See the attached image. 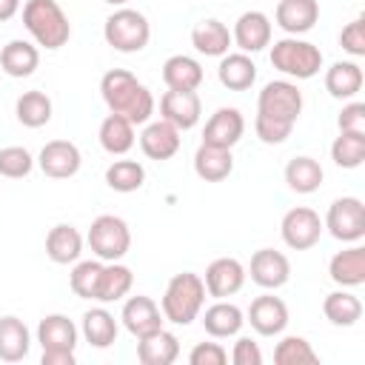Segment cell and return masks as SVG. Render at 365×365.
Returning a JSON list of instances; mask_svg holds the SVG:
<instances>
[{
  "label": "cell",
  "mask_w": 365,
  "mask_h": 365,
  "mask_svg": "<svg viewBox=\"0 0 365 365\" xmlns=\"http://www.w3.org/2000/svg\"><path fill=\"white\" fill-rule=\"evenodd\" d=\"M103 103L111 114H123L131 125H145L154 114V94L125 68H111L100 80Z\"/></svg>",
  "instance_id": "6da1fadb"
},
{
  "label": "cell",
  "mask_w": 365,
  "mask_h": 365,
  "mask_svg": "<svg viewBox=\"0 0 365 365\" xmlns=\"http://www.w3.org/2000/svg\"><path fill=\"white\" fill-rule=\"evenodd\" d=\"M205 305V282L194 271L174 274L163 291L160 311L174 325H191Z\"/></svg>",
  "instance_id": "7a4b0ae2"
},
{
  "label": "cell",
  "mask_w": 365,
  "mask_h": 365,
  "mask_svg": "<svg viewBox=\"0 0 365 365\" xmlns=\"http://www.w3.org/2000/svg\"><path fill=\"white\" fill-rule=\"evenodd\" d=\"M23 26L34 37L37 46L54 51L68 43L71 23L57 0H26L23 6Z\"/></svg>",
  "instance_id": "3957f363"
},
{
  "label": "cell",
  "mask_w": 365,
  "mask_h": 365,
  "mask_svg": "<svg viewBox=\"0 0 365 365\" xmlns=\"http://www.w3.org/2000/svg\"><path fill=\"white\" fill-rule=\"evenodd\" d=\"M103 37L106 43L120 51V54H134V51H143L151 40V23L143 11L137 9H128V6H120L114 14L106 17L103 23Z\"/></svg>",
  "instance_id": "277c9868"
},
{
  "label": "cell",
  "mask_w": 365,
  "mask_h": 365,
  "mask_svg": "<svg viewBox=\"0 0 365 365\" xmlns=\"http://www.w3.org/2000/svg\"><path fill=\"white\" fill-rule=\"evenodd\" d=\"M271 66L294 80H311L322 68V51L299 37H282L271 46Z\"/></svg>",
  "instance_id": "5b68a950"
},
{
  "label": "cell",
  "mask_w": 365,
  "mask_h": 365,
  "mask_svg": "<svg viewBox=\"0 0 365 365\" xmlns=\"http://www.w3.org/2000/svg\"><path fill=\"white\" fill-rule=\"evenodd\" d=\"M88 248L94 251V257L100 262H117L128 254L131 248V231H128V222L123 217H114V214H100L88 234Z\"/></svg>",
  "instance_id": "8992f818"
},
{
  "label": "cell",
  "mask_w": 365,
  "mask_h": 365,
  "mask_svg": "<svg viewBox=\"0 0 365 365\" xmlns=\"http://www.w3.org/2000/svg\"><path fill=\"white\" fill-rule=\"evenodd\" d=\"M257 114L294 125L302 114V91L291 80H271L257 97Z\"/></svg>",
  "instance_id": "52a82bcc"
},
{
  "label": "cell",
  "mask_w": 365,
  "mask_h": 365,
  "mask_svg": "<svg viewBox=\"0 0 365 365\" xmlns=\"http://www.w3.org/2000/svg\"><path fill=\"white\" fill-rule=\"evenodd\" d=\"M328 234L339 242H359L365 237V205L359 197H339L328 205L325 222Z\"/></svg>",
  "instance_id": "ba28073f"
},
{
  "label": "cell",
  "mask_w": 365,
  "mask_h": 365,
  "mask_svg": "<svg viewBox=\"0 0 365 365\" xmlns=\"http://www.w3.org/2000/svg\"><path fill=\"white\" fill-rule=\"evenodd\" d=\"M279 234H282V242L294 251H308L319 242L322 237V220L314 208L308 205H297L291 208L282 222H279Z\"/></svg>",
  "instance_id": "9c48e42d"
},
{
  "label": "cell",
  "mask_w": 365,
  "mask_h": 365,
  "mask_svg": "<svg viewBox=\"0 0 365 365\" xmlns=\"http://www.w3.org/2000/svg\"><path fill=\"white\" fill-rule=\"evenodd\" d=\"M80 163H83L80 148L71 140H51L37 154L40 171L46 177H51V180H68V177H74L80 171Z\"/></svg>",
  "instance_id": "30bf717a"
},
{
  "label": "cell",
  "mask_w": 365,
  "mask_h": 365,
  "mask_svg": "<svg viewBox=\"0 0 365 365\" xmlns=\"http://www.w3.org/2000/svg\"><path fill=\"white\" fill-rule=\"evenodd\" d=\"M205 294L214 297V299H228L234 297L242 282H245V265L234 257H217L208 268H205Z\"/></svg>",
  "instance_id": "8fae6325"
},
{
  "label": "cell",
  "mask_w": 365,
  "mask_h": 365,
  "mask_svg": "<svg viewBox=\"0 0 365 365\" xmlns=\"http://www.w3.org/2000/svg\"><path fill=\"white\" fill-rule=\"evenodd\" d=\"M202 114V103L197 91H182V88H168L160 97V117L168 120L171 125H177L180 131H188L200 123Z\"/></svg>",
  "instance_id": "7c38bea8"
},
{
  "label": "cell",
  "mask_w": 365,
  "mask_h": 365,
  "mask_svg": "<svg viewBox=\"0 0 365 365\" xmlns=\"http://www.w3.org/2000/svg\"><path fill=\"white\" fill-rule=\"evenodd\" d=\"M242 134H245V117L240 114V108L222 106L208 117L202 128V143L217 148H234L242 140Z\"/></svg>",
  "instance_id": "4fadbf2b"
},
{
  "label": "cell",
  "mask_w": 365,
  "mask_h": 365,
  "mask_svg": "<svg viewBox=\"0 0 365 365\" xmlns=\"http://www.w3.org/2000/svg\"><path fill=\"white\" fill-rule=\"evenodd\" d=\"M248 274L251 279L265 288V291H274V288H282L288 279H291V262L282 251H274V248H259L251 254V265H248Z\"/></svg>",
  "instance_id": "5bb4252c"
},
{
  "label": "cell",
  "mask_w": 365,
  "mask_h": 365,
  "mask_svg": "<svg viewBox=\"0 0 365 365\" xmlns=\"http://www.w3.org/2000/svg\"><path fill=\"white\" fill-rule=\"evenodd\" d=\"M245 317H248L245 322H251V328L259 336H277L288 325V305L274 294H262V297L251 299Z\"/></svg>",
  "instance_id": "9a60e30c"
},
{
  "label": "cell",
  "mask_w": 365,
  "mask_h": 365,
  "mask_svg": "<svg viewBox=\"0 0 365 365\" xmlns=\"http://www.w3.org/2000/svg\"><path fill=\"white\" fill-rule=\"evenodd\" d=\"M231 40L240 51L245 54H257L262 51L265 46H271V20L265 11H242L234 23V31H231Z\"/></svg>",
  "instance_id": "2e32d148"
},
{
  "label": "cell",
  "mask_w": 365,
  "mask_h": 365,
  "mask_svg": "<svg viewBox=\"0 0 365 365\" xmlns=\"http://www.w3.org/2000/svg\"><path fill=\"white\" fill-rule=\"evenodd\" d=\"M120 319H123L125 331H128L131 336H137V339H140V336H145V334L160 331V328H163V322H165V317H163L160 305H157L151 297H145V294L128 297V299H125V305H123Z\"/></svg>",
  "instance_id": "e0dca14e"
},
{
  "label": "cell",
  "mask_w": 365,
  "mask_h": 365,
  "mask_svg": "<svg viewBox=\"0 0 365 365\" xmlns=\"http://www.w3.org/2000/svg\"><path fill=\"white\" fill-rule=\"evenodd\" d=\"M274 20L288 37H299V34H305L317 26L319 3L317 0H279L277 11H274Z\"/></svg>",
  "instance_id": "ac0fdd59"
},
{
  "label": "cell",
  "mask_w": 365,
  "mask_h": 365,
  "mask_svg": "<svg viewBox=\"0 0 365 365\" xmlns=\"http://www.w3.org/2000/svg\"><path fill=\"white\" fill-rule=\"evenodd\" d=\"M140 148L148 160H171L180 151V128L168 120H148L140 134Z\"/></svg>",
  "instance_id": "d6986e66"
},
{
  "label": "cell",
  "mask_w": 365,
  "mask_h": 365,
  "mask_svg": "<svg viewBox=\"0 0 365 365\" xmlns=\"http://www.w3.org/2000/svg\"><path fill=\"white\" fill-rule=\"evenodd\" d=\"M328 274L339 288H359L365 285V248L351 242V248L336 251L328 262Z\"/></svg>",
  "instance_id": "ffe728a7"
},
{
  "label": "cell",
  "mask_w": 365,
  "mask_h": 365,
  "mask_svg": "<svg viewBox=\"0 0 365 365\" xmlns=\"http://www.w3.org/2000/svg\"><path fill=\"white\" fill-rule=\"evenodd\" d=\"M242 325H245V314H242L234 302H225V299H217V302L208 305L205 314H202V328H205V334L214 336V339L237 336Z\"/></svg>",
  "instance_id": "44dd1931"
},
{
  "label": "cell",
  "mask_w": 365,
  "mask_h": 365,
  "mask_svg": "<svg viewBox=\"0 0 365 365\" xmlns=\"http://www.w3.org/2000/svg\"><path fill=\"white\" fill-rule=\"evenodd\" d=\"M37 342L43 345V351H74L77 325L66 314H48L37 325Z\"/></svg>",
  "instance_id": "7402d4cb"
},
{
  "label": "cell",
  "mask_w": 365,
  "mask_h": 365,
  "mask_svg": "<svg viewBox=\"0 0 365 365\" xmlns=\"http://www.w3.org/2000/svg\"><path fill=\"white\" fill-rule=\"evenodd\" d=\"M217 77L228 91H245L257 80V66L245 51H228L220 57Z\"/></svg>",
  "instance_id": "603a6c76"
},
{
  "label": "cell",
  "mask_w": 365,
  "mask_h": 365,
  "mask_svg": "<svg viewBox=\"0 0 365 365\" xmlns=\"http://www.w3.org/2000/svg\"><path fill=\"white\" fill-rule=\"evenodd\" d=\"M177 356H180V339L165 328L137 339V359L143 365H171Z\"/></svg>",
  "instance_id": "cb8c5ba5"
},
{
  "label": "cell",
  "mask_w": 365,
  "mask_h": 365,
  "mask_svg": "<svg viewBox=\"0 0 365 365\" xmlns=\"http://www.w3.org/2000/svg\"><path fill=\"white\" fill-rule=\"evenodd\" d=\"M191 46L205 57H222V54H228L234 40H231V31H228L225 23L208 17V20H200L191 29Z\"/></svg>",
  "instance_id": "d4e9b609"
},
{
  "label": "cell",
  "mask_w": 365,
  "mask_h": 365,
  "mask_svg": "<svg viewBox=\"0 0 365 365\" xmlns=\"http://www.w3.org/2000/svg\"><path fill=\"white\" fill-rule=\"evenodd\" d=\"M46 254L51 262L57 265H68V262H77L80 254H83V234L68 225V222H60L54 225L48 234H46Z\"/></svg>",
  "instance_id": "484cf974"
},
{
  "label": "cell",
  "mask_w": 365,
  "mask_h": 365,
  "mask_svg": "<svg viewBox=\"0 0 365 365\" xmlns=\"http://www.w3.org/2000/svg\"><path fill=\"white\" fill-rule=\"evenodd\" d=\"M40 66V51L29 40H9L0 48V68L9 77H31Z\"/></svg>",
  "instance_id": "4316f807"
},
{
  "label": "cell",
  "mask_w": 365,
  "mask_h": 365,
  "mask_svg": "<svg viewBox=\"0 0 365 365\" xmlns=\"http://www.w3.org/2000/svg\"><path fill=\"white\" fill-rule=\"evenodd\" d=\"M362 83H365V74H362L359 63H354V60H336V63L325 71V88H328V94L336 97V100H351V97H356L359 88H362Z\"/></svg>",
  "instance_id": "83f0119b"
},
{
  "label": "cell",
  "mask_w": 365,
  "mask_h": 365,
  "mask_svg": "<svg viewBox=\"0 0 365 365\" xmlns=\"http://www.w3.org/2000/svg\"><path fill=\"white\" fill-rule=\"evenodd\" d=\"M31 334L20 317H0V359L3 362H20L29 356Z\"/></svg>",
  "instance_id": "f1b7e54d"
},
{
  "label": "cell",
  "mask_w": 365,
  "mask_h": 365,
  "mask_svg": "<svg viewBox=\"0 0 365 365\" xmlns=\"http://www.w3.org/2000/svg\"><path fill=\"white\" fill-rule=\"evenodd\" d=\"M202 66L200 60L188 57V54H171L163 63V83L168 88H182V91H197L202 83Z\"/></svg>",
  "instance_id": "f546056e"
},
{
  "label": "cell",
  "mask_w": 365,
  "mask_h": 365,
  "mask_svg": "<svg viewBox=\"0 0 365 365\" xmlns=\"http://www.w3.org/2000/svg\"><path fill=\"white\" fill-rule=\"evenodd\" d=\"M194 171H197V177L205 180V182H222V180L234 171L231 148H217V145L200 143V148H197V154H194Z\"/></svg>",
  "instance_id": "4dcf8cb0"
},
{
  "label": "cell",
  "mask_w": 365,
  "mask_h": 365,
  "mask_svg": "<svg viewBox=\"0 0 365 365\" xmlns=\"http://www.w3.org/2000/svg\"><path fill=\"white\" fill-rule=\"evenodd\" d=\"M134 285V274L128 265H123L120 259L117 262H103V271H100V282H97V302L108 305V302H120L123 297H128Z\"/></svg>",
  "instance_id": "1f68e13d"
},
{
  "label": "cell",
  "mask_w": 365,
  "mask_h": 365,
  "mask_svg": "<svg viewBox=\"0 0 365 365\" xmlns=\"http://www.w3.org/2000/svg\"><path fill=\"white\" fill-rule=\"evenodd\" d=\"M322 314H325V319L331 322V325H336V328H351V325H356L359 319H362V302H359V297L356 294H351V291H331L325 299H322Z\"/></svg>",
  "instance_id": "d6a6232c"
},
{
  "label": "cell",
  "mask_w": 365,
  "mask_h": 365,
  "mask_svg": "<svg viewBox=\"0 0 365 365\" xmlns=\"http://www.w3.org/2000/svg\"><path fill=\"white\" fill-rule=\"evenodd\" d=\"M80 331H83V336H86V342H88L91 348H108V345L117 342V331H120V328H117V319H114L111 311H106V308H91V311L83 314Z\"/></svg>",
  "instance_id": "836d02e7"
},
{
  "label": "cell",
  "mask_w": 365,
  "mask_h": 365,
  "mask_svg": "<svg viewBox=\"0 0 365 365\" xmlns=\"http://www.w3.org/2000/svg\"><path fill=\"white\" fill-rule=\"evenodd\" d=\"M51 111H54L51 97L46 91H37V88L23 91L14 103V114H17L20 125H26V128H43L51 120Z\"/></svg>",
  "instance_id": "e575fe53"
},
{
  "label": "cell",
  "mask_w": 365,
  "mask_h": 365,
  "mask_svg": "<svg viewBox=\"0 0 365 365\" xmlns=\"http://www.w3.org/2000/svg\"><path fill=\"white\" fill-rule=\"evenodd\" d=\"M322 177H325L322 165L314 157H305V154L288 160V165H285V182L297 194H314L322 185Z\"/></svg>",
  "instance_id": "d590c367"
},
{
  "label": "cell",
  "mask_w": 365,
  "mask_h": 365,
  "mask_svg": "<svg viewBox=\"0 0 365 365\" xmlns=\"http://www.w3.org/2000/svg\"><path fill=\"white\" fill-rule=\"evenodd\" d=\"M97 137H100L103 151H108L111 157H120V154L131 151V145H134V125L123 114H108L100 123V134Z\"/></svg>",
  "instance_id": "8d00e7d4"
},
{
  "label": "cell",
  "mask_w": 365,
  "mask_h": 365,
  "mask_svg": "<svg viewBox=\"0 0 365 365\" xmlns=\"http://www.w3.org/2000/svg\"><path fill=\"white\" fill-rule=\"evenodd\" d=\"M143 182H145V168L137 160H114L106 168V185L111 191L131 194V191H140Z\"/></svg>",
  "instance_id": "74e56055"
},
{
  "label": "cell",
  "mask_w": 365,
  "mask_h": 365,
  "mask_svg": "<svg viewBox=\"0 0 365 365\" xmlns=\"http://www.w3.org/2000/svg\"><path fill=\"white\" fill-rule=\"evenodd\" d=\"M331 160L339 168H359L365 160V131H339L331 143Z\"/></svg>",
  "instance_id": "f35d334b"
},
{
  "label": "cell",
  "mask_w": 365,
  "mask_h": 365,
  "mask_svg": "<svg viewBox=\"0 0 365 365\" xmlns=\"http://www.w3.org/2000/svg\"><path fill=\"white\" fill-rule=\"evenodd\" d=\"M274 362L277 365H311V362H319V354L311 348L305 336H285L274 348Z\"/></svg>",
  "instance_id": "ab89813d"
},
{
  "label": "cell",
  "mask_w": 365,
  "mask_h": 365,
  "mask_svg": "<svg viewBox=\"0 0 365 365\" xmlns=\"http://www.w3.org/2000/svg\"><path fill=\"white\" fill-rule=\"evenodd\" d=\"M100 271H103V262L100 259H83L71 268L68 274V285L74 291V297L80 299H94L97 297V282H100Z\"/></svg>",
  "instance_id": "60d3db41"
},
{
  "label": "cell",
  "mask_w": 365,
  "mask_h": 365,
  "mask_svg": "<svg viewBox=\"0 0 365 365\" xmlns=\"http://www.w3.org/2000/svg\"><path fill=\"white\" fill-rule=\"evenodd\" d=\"M34 168V157L29 148L23 145H6L0 148V174L9 177V180H20V177H29Z\"/></svg>",
  "instance_id": "b9f144b4"
},
{
  "label": "cell",
  "mask_w": 365,
  "mask_h": 365,
  "mask_svg": "<svg viewBox=\"0 0 365 365\" xmlns=\"http://www.w3.org/2000/svg\"><path fill=\"white\" fill-rule=\"evenodd\" d=\"M254 131H257V137H259L265 145H279V143H285V140L291 137L294 125L257 114V117H254Z\"/></svg>",
  "instance_id": "7bdbcfd3"
},
{
  "label": "cell",
  "mask_w": 365,
  "mask_h": 365,
  "mask_svg": "<svg viewBox=\"0 0 365 365\" xmlns=\"http://www.w3.org/2000/svg\"><path fill=\"white\" fill-rule=\"evenodd\" d=\"M339 46H342L351 57H365V17L351 20V23L339 31Z\"/></svg>",
  "instance_id": "ee69618b"
},
{
  "label": "cell",
  "mask_w": 365,
  "mask_h": 365,
  "mask_svg": "<svg viewBox=\"0 0 365 365\" xmlns=\"http://www.w3.org/2000/svg\"><path fill=\"white\" fill-rule=\"evenodd\" d=\"M191 365H225L228 362V351L220 342H197L188 354Z\"/></svg>",
  "instance_id": "f6af8a7d"
},
{
  "label": "cell",
  "mask_w": 365,
  "mask_h": 365,
  "mask_svg": "<svg viewBox=\"0 0 365 365\" xmlns=\"http://www.w3.org/2000/svg\"><path fill=\"white\" fill-rule=\"evenodd\" d=\"M231 362H234V365H262V351H259V345H257L251 336H240V339L234 342Z\"/></svg>",
  "instance_id": "bcb514c9"
},
{
  "label": "cell",
  "mask_w": 365,
  "mask_h": 365,
  "mask_svg": "<svg viewBox=\"0 0 365 365\" xmlns=\"http://www.w3.org/2000/svg\"><path fill=\"white\" fill-rule=\"evenodd\" d=\"M339 131H365V103H348L342 106L336 117Z\"/></svg>",
  "instance_id": "7dc6e473"
},
{
  "label": "cell",
  "mask_w": 365,
  "mask_h": 365,
  "mask_svg": "<svg viewBox=\"0 0 365 365\" xmlns=\"http://www.w3.org/2000/svg\"><path fill=\"white\" fill-rule=\"evenodd\" d=\"M43 365H74V351H43Z\"/></svg>",
  "instance_id": "c3c4849f"
},
{
  "label": "cell",
  "mask_w": 365,
  "mask_h": 365,
  "mask_svg": "<svg viewBox=\"0 0 365 365\" xmlns=\"http://www.w3.org/2000/svg\"><path fill=\"white\" fill-rule=\"evenodd\" d=\"M17 9H20V0H0V23L11 20L17 14Z\"/></svg>",
  "instance_id": "681fc988"
},
{
  "label": "cell",
  "mask_w": 365,
  "mask_h": 365,
  "mask_svg": "<svg viewBox=\"0 0 365 365\" xmlns=\"http://www.w3.org/2000/svg\"><path fill=\"white\" fill-rule=\"evenodd\" d=\"M106 3H111V6H125L128 0H106Z\"/></svg>",
  "instance_id": "f907efd6"
}]
</instances>
